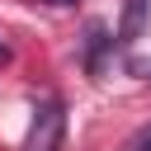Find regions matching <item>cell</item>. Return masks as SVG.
I'll list each match as a JSON object with an SVG mask.
<instances>
[{
	"label": "cell",
	"instance_id": "6da1fadb",
	"mask_svg": "<svg viewBox=\"0 0 151 151\" xmlns=\"http://www.w3.org/2000/svg\"><path fill=\"white\" fill-rule=\"evenodd\" d=\"M61 132H66V109H61V99H42L38 113H33V127H28L24 151H57V146H61Z\"/></svg>",
	"mask_w": 151,
	"mask_h": 151
},
{
	"label": "cell",
	"instance_id": "7a4b0ae2",
	"mask_svg": "<svg viewBox=\"0 0 151 151\" xmlns=\"http://www.w3.org/2000/svg\"><path fill=\"white\" fill-rule=\"evenodd\" d=\"M146 5H151V0H123V24H118V33H113V42H118V47H132V42L142 38Z\"/></svg>",
	"mask_w": 151,
	"mask_h": 151
},
{
	"label": "cell",
	"instance_id": "3957f363",
	"mask_svg": "<svg viewBox=\"0 0 151 151\" xmlns=\"http://www.w3.org/2000/svg\"><path fill=\"white\" fill-rule=\"evenodd\" d=\"M85 38H90V42H85V47H90V61H85V66H90V76H99V71H104V47H109L113 38H109V28H104V24H90V33H85Z\"/></svg>",
	"mask_w": 151,
	"mask_h": 151
},
{
	"label": "cell",
	"instance_id": "277c9868",
	"mask_svg": "<svg viewBox=\"0 0 151 151\" xmlns=\"http://www.w3.org/2000/svg\"><path fill=\"white\" fill-rule=\"evenodd\" d=\"M9 57H14V52H9V42H5V38H0V66H5V61H9Z\"/></svg>",
	"mask_w": 151,
	"mask_h": 151
},
{
	"label": "cell",
	"instance_id": "5b68a950",
	"mask_svg": "<svg viewBox=\"0 0 151 151\" xmlns=\"http://www.w3.org/2000/svg\"><path fill=\"white\" fill-rule=\"evenodd\" d=\"M142 151H151V132H146V137H142Z\"/></svg>",
	"mask_w": 151,
	"mask_h": 151
}]
</instances>
